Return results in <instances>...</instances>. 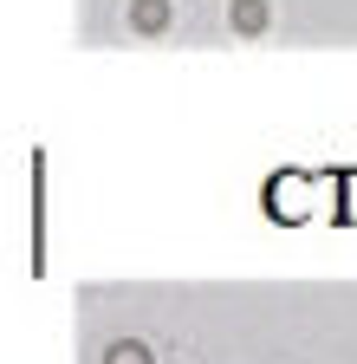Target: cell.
I'll use <instances>...</instances> for the list:
<instances>
[{
	"label": "cell",
	"mask_w": 357,
	"mask_h": 364,
	"mask_svg": "<svg viewBox=\"0 0 357 364\" xmlns=\"http://www.w3.org/2000/svg\"><path fill=\"white\" fill-rule=\"evenodd\" d=\"M130 20H137V33H163V26H169V0H137Z\"/></svg>",
	"instance_id": "obj_1"
},
{
	"label": "cell",
	"mask_w": 357,
	"mask_h": 364,
	"mask_svg": "<svg viewBox=\"0 0 357 364\" xmlns=\"http://www.w3.org/2000/svg\"><path fill=\"white\" fill-rule=\"evenodd\" d=\"M234 26L241 33H260L266 26V0H234Z\"/></svg>",
	"instance_id": "obj_2"
},
{
	"label": "cell",
	"mask_w": 357,
	"mask_h": 364,
	"mask_svg": "<svg viewBox=\"0 0 357 364\" xmlns=\"http://www.w3.org/2000/svg\"><path fill=\"white\" fill-rule=\"evenodd\" d=\"M104 364H150V351H143L137 338H123V345H111V351H104Z\"/></svg>",
	"instance_id": "obj_3"
}]
</instances>
